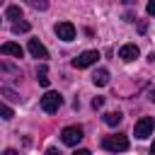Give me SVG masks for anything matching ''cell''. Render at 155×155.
Segmentation results:
<instances>
[{
	"label": "cell",
	"mask_w": 155,
	"mask_h": 155,
	"mask_svg": "<svg viewBox=\"0 0 155 155\" xmlns=\"http://www.w3.org/2000/svg\"><path fill=\"white\" fill-rule=\"evenodd\" d=\"M102 148L109 153H124V150H128V138L126 136H107L102 140Z\"/></svg>",
	"instance_id": "cell-1"
},
{
	"label": "cell",
	"mask_w": 155,
	"mask_h": 155,
	"mask_svg": "<svg viewBox=\"0 0 155 155\" xmlns=\"http://www.w3.org/2000/svg\"><path fill=\"white\" fill-rule=\"evenodd\" d=\"M61 104H63V97H61L58 92H46V94L41 97V109H44L46 114H56V111L61 109Z\"/></svg>",
	"instance_id": "cell-2"
},
{
	"label": "cell",
	"mask_w": 155,
	"mask_h": 155,
	"mask_svg": "<svg viewBox=\"0 0 155 155\" xmlns=\"http://www.w3.org/2000/svg\"><path fill=\"white\" fill-rule=\"evenodd\" d=\"M97 58H99V51H82L80 56H75L73 58V68H90V65H94L97 63Z\"/></svg>",
	"instance_id": "cell-3"
},
{
	"label": "cell",
	"mask_w": 155,
	"mask_h": 155,
	"mask_svg": "<svg viewBox=\"0 0 155 155\" xmlns=\"http://www.w3.org/2000/svg\"><path fill=\"white\" fill-rule=\"evenodd\" d=\"M61 140H63L65 145H78V143L82 140V128H80V126H65V128L61 131Z\"/></svg>",
	"instance_id": "cell-4"
},
{
	"label": "cell",
	"mask_w": 155,
	"mask_h": 155,
	"mask_svg": "<svg viewBox=\"0 0 155 155\" xmlns=\"http://www.w3.org/2000/svg\"><path fill=\"white\" fill-rule=\"evenodd\" d=\"M133 133H136V138L145 140V138L153 133V119H150V116H143V119H138V121H136V126H133Z\"/></svg>",
	"instance_id": "cell-5"
},
{
	"label": "cell",
	"mask_w": 155,
	"mask_h": 155,
	"mask_svg": "<svg viewBox=\"0 0 155 155\" xmlns=\"http://www.w3.org/2000/svg\"><path fill=\"white\" fill-rule=\"evenodd\" d=\"M53 31H56V36H58L61 41H73V39H75V27H73L70 22H58V24L53 27Z\"/></svg>",
	"instance_id": "cell-6"
},
{
	"label": "cell",
	"mask_w": 155,
	"mask_h": 155,
	"mask_svg": "<svg viewBox=\"0 0 155 155\" xmlns=\"http://www.w3.org/2000/svg\"><path fill=\"white\" fill-rule=\"evenodd\" d=\"M138 53H140V51H138V46H136V44H124V46L119 48V58H121V61H126V63H128V61H136V58H138Z\"/></svg>",
	"instance_id": "cell-7"
},
{
	"label": "cell",
	"mask_w": 155,
	"mask_h": 155,
	"mask_svg": "<svg viewBox=\"0 0 155 155\" xmlns=\"http://www.w3.org/2000/svg\"><path fill=\"white\" fill-rule=\"evenodd\" d=\"M0 53L2 56H12V58H22V46L19 44H15V41H5L2 46H0Z\"/></svg>",
	"instance_id": "cell-8"
},
{
	"label": "cell",
	"mask_w": 155,
	"mask_h": 155,
	"mask_svg": "<svg viewBox=\"0 0 155 155\" xmlns=\"http://www.w3.org/2000/svg\"><path fill=\"white\" fill-rule=\"evenodd\" d=\"M29 53L34 56V58H48V51H46V46L39 41V39H29Z\"/></svg>",
	"instance_id": "cell-9"
},
{
	"label": "cell",
	"mask_w": 155,
	"mask_h": 155,
	"mask_svg": "<svg viewBox=\"0 0 155 155\" xmlns=\"http://www.w3.org/2000/svg\"><path fill=\"white\" fill-rule=\"evenodd\" d=\"M92 82H94L97 87H104V85L109 82V70H107V68H99V70H94V75H92Z\"/></svg>",
	"instance_id": "cell-10"
},
{
	"label": "cell",
	"mask_w": 155,
	"mask_h": 155,
	"mask_svg": "<svg viewBox=\"0 0 155 155\" xmlns=\"http://www.w3.org/2000/svg\"><path fill=\"white\" fill-rule=\"evenodd\" d=\"M121 119H124L121 111H109V114H104V124H107V126H119Z\"/></svg>",
	"instance_id": "cell-11"
},
{
	"label": "cell",
	"mask_w": 155,
	"mask_h": 155,
	"mask_svg": "<svg viewBox=\"0 0 155 155\" xmlns=\"http://www.w3.org/2000/svg\"><path fill=\"white\" fill-rule=\"evenodd\" d=\"M5 15H7V19H15V22H17V19H22V7H19V5H10V7L5 10Z\"/></svg>",
	"instance_id": "cell-12"
},
{
	"label": "cell",
	"mask_w": 155,
	"mask_h": 155,
	"mask_svg": "<svg viewBox=\"0 0 155 155\" xmlns=\"http://www.w3.org/2000/svg\"><path fill=\"white\" fill-rule=\"evenodd\" d=\"M46 75H48V68H46V63H41L39 70H36V80H39V85H44V87L48 85V78H46Z\"/></svg>",
	"instance_id": "cell-13"
},
{
	"label": "cell",
	"mask_w": 155,
	"mask_h": 155,
	"mask_svg": "<svg viewBox=\"0 0 155 155\" xmlns=\"http://www.w3.org/2000/svg\"><path fill=\"white\" fill-rule=\"evenodd\" d=\"M0 116H2L5 121H10V119H15V111H12V107H7L5 102H0Z\"/></svg>",
	"instance_id": "cell-14"
},
{
	"label": "cell",
	"mask_w": 155,
	"mask_h": 155,
	"mask_svg": "<svg viewBox=\"0 0 155 155\" xmlns=\"http://www.w3.org/2000/svg\"><path fill=\"white\" fill-rule=\"evenodd\" d=\"M29 31V22H15L12 24V34H24Z\"/></svg>",
	"instance_id": "cell-15"
},
{
	"label": "cell",
	"mask_w": 155,
	"mask_h": 155,
	"mask_svg": "<svg viewBox=\"0 0 155 155\" xmlns=\"http://www.w3.org/2000/svg\"><path fill=\"white\" fill-rule=\"evenodd\" d=\"M0 73H5V75H12V78H17V75H19V70H17L15 65H7V63H0Z\"/></svg>",
	"instance_id": "cell-16"
},
{
	"label": "cell",
	"mask_w": 155,
	"mask_h": 155,
	"mask_svg": "<svg viewBox=\"0 0 155 155\" xmlns=\"http://www.w3.org/2000/svg\"><path fill=\"white\" fill-rule=\"evenodd\" d=\"M0 92H2V94H5V97H10V99H12V102H17V99H19V94H17V92H12V90H10V87H0Z\"/></svg>",
	"instance_id": "cell-17"
},
{
	"label": "cell",
	"mask_w": 155,
	"mask_h": 155,
	"mask_svg": "<svg viewBox=\"0 0 155 155\" xmlns=\"http://www.w3.org/2000/svg\"><path fill=\"white\" fill-rule=\"evenodd\" d=\"M102 104H104V97H94L92 99V109H99Z\"/></svg>",
	"instance_id": "cell-18"
},
{
	"label": "cell",
	"mask_w": 155,
	"mask_h": 155,
	"mask_svg": "<svg viewBox=\"0 0 155 155\" xmlns=\"http://www.w3.org/2000/svg\"><path fill=\"white\" fill-rule=\"evenodd\" d=\"M145 10H148V15H150V17H155V0H150V2L145 5Z\"/></svg>",
	"instance_id": "cell-19"
},
{
	"label": "cell",
	"mask_w": 155,
	"mask_h": 155,
	"mask_svg": "<svg viewBox=\"0 0 155 155\" xmlns=\"http://www.w3.org/2000/svg\"><path fill=\"white\" fill-rule=\"evenodd\" d=\"M73 155H92V153H90V150H87V148H80V150H75V153H73Z\"/></svg>",
	"instance_id": "cell-20"
},
{
	"label": "cell",
	"mask_w": 155,
	"mask_h": 155,
	"mask_svg": "<svg viewBox=\"0 0 155 155\" xmlns=\"http://www.w3.org/2000/svg\"><path fill=\"white\" fill-rule=\"evenodd\" d=\"M46 155H61V150H58V148H48V150H46Z\"/></svg>",
	"instance_id": "cell-21"
},
{
	"label": "cell",
	"mask_w": 155,
	"mask_h": 155,
	"mask_svg": "<svg viewBox=\"0 0 155 155\" xmlns=\"http://www.w3.org/2000/svg\"><path fill=\"white\" fill-rule=\"evenodd\" d=\"M2 155H17V150L15 148H7V150H2Z\"/></svg>",
	"instance_id": "cell-22"
},
{
	"label": "cell",
	"mask_w": 155,
	"mask_h": 155,
	"mask_svg": "<svg viewBox=\"0 0 155 155\" xmlns=\"http://www.w3.org/2000/svg\"><path fill=\"white\" fill-rule=\"evenodd\" d=\"M150 155H155V140H153V145H150Z\"/></svg>",
	"instance_id": "cell-23"
},
{
	"label": "cell",
	"mask_w": 155,
	"mask_h": 155,
	"mask_svg": "<svg viewBox=\"0 0 155 155\" xmlns=\"http://www.w3.org/2000/svg\"><path fill=\"white\" fill-rule=\"evenodd\" d=\"M150 99H153V102H155V90H153V94H150Z\"/></svg>",
	"instance_id": "cell-24"
}]
</instances>
